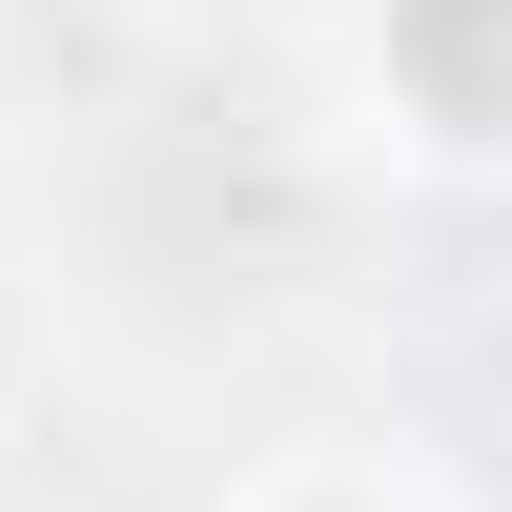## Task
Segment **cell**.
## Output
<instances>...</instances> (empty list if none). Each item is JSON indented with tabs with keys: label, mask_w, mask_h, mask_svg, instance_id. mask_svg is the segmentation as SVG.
<instances>
[{
	"label": "cell",
	"mask_w": 512,
	"mask_h": 512,
	"mask_svg": "<svg viewBox=\"0 0 512 512\" xmlns=\"http://www.w3.org/2000/svg\"><path fill=\"white\" fill-rule=\"evenodd\" d=\"M410 82H431V123H472V144H512V0H410Z\"/></svg>",
	"instance_id": "obj_1"
}]
</instances>
